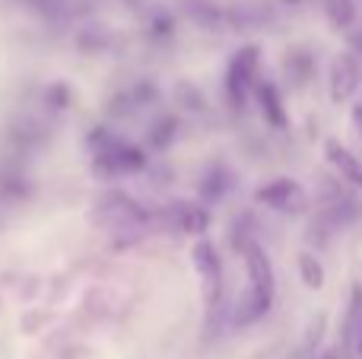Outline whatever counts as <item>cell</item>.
I'll return each instance as SVG.
<instances>
[{
    "label": "cell",
    "mask_w": 362,
    "mask_h": 359,
    "mask_svg": "<svg viewBox=\"0 0 362 359\" xmlns=\"http://www.w3.org/2000/svg\"><path fill=\"white\" fill-rule=\"evenodd\" d=\"M325 156L340 182H346L350 188H362V159L356 153L346 150L340 140H325Z\"/></svg>",
    "instance_id": "cell-6"
},
{
    "label": "cell",
    "mask_w": 362,
    "mask_h": 359,
    "mask_svg": "<svg viewBox=\"0 0 362 359\" xmlns=\"http://www.w3.org/2000/svg\"><path fill=\"white\" fill-rule=\"evenodd\" d=\"M255 201L270 210H280V213H302L308 207L305 188L299 182H293V178H274L270 184L257 188Z\"/></svg>",
    "instance_id": "cell-3"
},
{
    "label": "cell",
    "mask_w": 362,
    "mask_h": 359,
    "mask_svg": "<svg viewBox=\"0 0 362 359\" xmlns=\"http://www.w3.org/2000/svg\"><path fill=\"white\" fill-rule=\"evenodd\" d=\"M289 4H299V0H289Z\"/></svg>",
    "instance_id": "cell-16"
},
{
    "label": "cell",
    "mask_w": 362,
    "mask_h": 359,
    "mask_svg": "<svg viewBox=\"0 0 362 359\" xmlns=\"http://www.w3.org/2000/svg\"><path fill=\"white\" fill-rule=\"evenodd\" d=\"M255 95H257V105H261V114L267 118V124L286 127V112H283V102H280L276 86H270V83H257Z\"/></svg>",
    "instance_id": "cell-7"
},
{
    "label": "cell",
    "mask_w": 362,
    "mask_h": 359,
    "mask_svg": "<svg viewBox=\"0 0 362 359\" xmlns=\"http://www.w3.org/2000/svg\"><path fill=\"white\" fill-rule=\"evenodd\" d=\"M299 273H302V283H305L308 290H321V286H325V277H327L325 264H321L312 252L299 254Z\"/></svg>",
    "instance_id": "cell-10"
},
{
    "label": "cell",
    "mask_w": 362,
    "mask_h": 359,
    "mask_svg": "<svg viewBox=\"0 0 362 359\" xmlns=\"http://www.w3.org/2000/svg\"><path fill=\"white\" fill-rule=\"evenodd\" d=\"M242 258H245V271H248V286L257 290L261 296L274 299L276 293V277H274V264H270L267 252H264L257 242H248L242 248Z\"/></svg>",
    "instance_id": "cell-4"
},
{
    "label": "cell",
    "mask_w": 362,
    "mask_h": 359,
    "mask_svg": "<svg viewBox=\"0 0 362 359\" xmlns=\"http://www.w3.org/2000/svg\"><path fill=\"white\" fill-rule=\"evenodd\" d=\"M362 83V67L356 61V54L350 51H340L337 57L331 61V70H327V93H331V102L334 105H344L356 95Z\"/></svg>",
    "instance_id": "cell-2"
},
{
    "label": "cell",
    "mask_w": 362,
    "mask_h": 359,
    "mask_svg": "<svg viewBox=\"0 0 362 359\" xmlns=\"http://www.w3.org/2000/svg\"><path fill=\"white\" fill-rule=\"evenodd\" d=\"M362 324V283L353 286L350 293V302H346V318H344V334H340V341H344V347L353 350V341H356V331Z\"/></svg>",
    "instance_id": "cell-9"
},
{
    "label": "cell",
    "mask_w": 362,
    "mask_h": 359,
    "mask_svg": "<svg viewBox=\"0 0 362 359\" xmlns=\"http://www.w3.org/2000/svg\"><path fill=\"white\" fill-rule=\"evenodd\" d=\"M283 70H286V76L296 83V86H305V83L315 76L318 64H315V54H308L305 48H296V51H289V54H286Z\"/></svg>",
    "instance_id": "cell-8"
},
{
    "label": "cell",
    "mask_w": 362,
    "mask_h": 359,
    "mask_svg": "<svg viewBox=\"0 0 362 359\" xmlns=\"http://www.w3.org/2000/svg\"><path fill=\"white\" fill-rule=\"evenodd\" d=\"M353 353L362 359V324H359V331H356V341H353Z\"/></svg>",
    "instance_id": "cell-13"
},
{
    "label": "cell",
    "mask_w": 362,
    "mask_h": 359,
    "mask_svg": "<svg viewBox=\"0 0 362 359\" xmlns=\"http://www.w3.org/2000/svg\"><path fill=\"white\" fill-rule=\"evenodd\" d=\"M315 359H340V350H327V353H321V356H315Z\"/></svg>",
    "instance_id": "cell-14"
},
{
    "label": "cell",
    "mask_w": 362,
    "mask_h": 359,
    "mask_svg": "<svg viewBox=\"0 0 362 359\" xmlns=\"http://www.w3.org/2000/svg\"><path fill=\"white\" fill-rule=\"evenodd\" d=\"M194 264H197V273L204 280V296L206 305L219 302V293H223V264H219V254L210 242H200L194 248Z\"/></svg>",
    "instance_id": "cell-5"
},
{
    "label": "cell",
    "mask_w": 362,
    "mask_h": 359,
    "mask_svg": "<svg viewBox=\"0 0 362 359\" xmlns=\"http://www.w3.org/2000/svg\"><path fill=\"white\" fill-rule=\"evenodd\" d=\"M359 48H362V32H359Z\"/></svg>",
    "instance_id": "cell-15"
},
{
    "label": "cell",
    "mask_w": 362,
    "mask_h": 359,
    "mask_svg": "<svg viewBox=\"0 0 362 359\" xmlns=\"http://www.w3.org/2000/svg\"><path fill=\"white\" fill-rule=\"evenodd\" d=\"M325 13L337 29H350L356 19V4L353 0H325Z\"/></svg>",
    "instance_id": "cell-11"
},
{
    "label": "cell",
    "mask_w": 362,
    "mask_h": 359,
    "mask_svg": "<svg viewBox=\"0 0 362 359\" xmlns=\"http://www.w3.org/2000/svg\"><path fill=\"white\" fill-rule=\"evenodd\" d=\"M257 61H261V51L255 45L242 48L229 64V73H226V89H229V99L235 108H245L248 95L257 89Z\"/></svg>",
    "instance_id": "cell-1"
},
{
    "label": "cell",
    "mask_w": 362,
    "mask_h": 359,
    "mask_svg": "<svg viewBox=\"0 0 362 359\" xmlns=\"http://www.w3.org/2000/svg\"><path fill=\"white\" fill-rule=\"evenodd\" d=\"M350 124H353V131H356V137H359V143H362V102H356V105H353Z\"/></svg>",
    "instance_id": "cell-12"
}]
</instances>
